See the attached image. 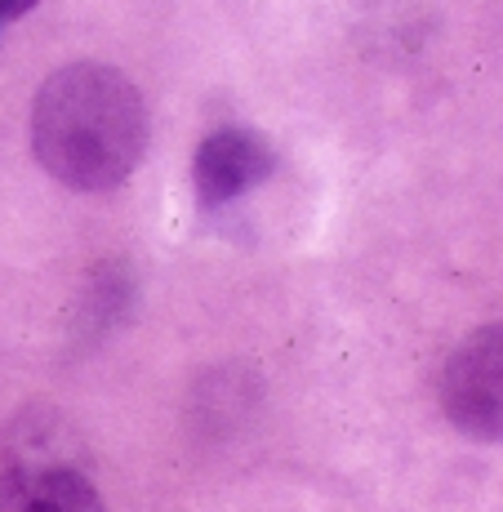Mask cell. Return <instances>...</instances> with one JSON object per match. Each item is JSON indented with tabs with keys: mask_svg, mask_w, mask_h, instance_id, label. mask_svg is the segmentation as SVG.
<instances>
[{
	"mask_svg": "<svg viewBox=\"0 0 503 512\" xmlns=\"http://www.w3.org/2000/svg\"><path fill=\"white\" fill-rule=\"evenodd\" d=\"M0 512H103L90 477L63 464L0 472Z\"/></svg>",
	"mask_w": 503,
	"mask_h": 512,
	"instance_id": "4",
	"label": "cell"
},
{
	"mask_svg": "<svg viewBox=\"0 0 503 512\" xmlns=\"http://www.w3.org/2000/svg\"><path fill=\"white\" fill-rule=\"evenodd\" d=\"M32 147L63 187L107 192L130 179L147 147L143 98L116 67H58L36 94Z\"/></svg>",
	"mask_w": 503,
	"mask_h": 512,
	"instance_id": "1",
	"label": "cell"
},
{
	"mask_svg": "<svg viewBox=\"0 0 503 512\" xmlns=\"http://www.w3.org/2000/svg\"><path fill=\"white\" fill-rule=\"evenodd\" d=\"M437 397L472 441H503V326H481L450 352Z\"/></svg>",
	"mask_w": 503,
	"mask_h": 512,
	"instance_id": "2",
	"label": "cell"
},
{
	"mask_svg": "<svg viewBox=\"0 0 503 512\" xmlns=\"http://www.w3.org/2000/svg\"><path fill=\"white\" fill-rule=\"evenodd\" d=\"M272 143L254 130H214L196 147L192 179L201 205H228L272 174Z\"/></svg>",
	"mask_w": 503,
	"mask_h": 512,
	"instance_id": "3",
	"label": "cell"
},
{
	"mask_svg": "<svg viewBox=\"0 0 503 512\" xmlns=\"http://www.w3.org/2000/svg\"><path fill=\"white\" fill-rule=\"evenodd\" d=\"M0 32H5V23H0Z\"/></svg>",
	"mask_w": 503,
	"mask_h": 512,
	"instance_id": "6",
	"label": "cell"
},
{
	"mask_svg": "<svg viewBox=\"0 0 503 512\" xmlns=\"http://www.w3.org/2000/svg\"><path fill=\"white\" fill-rule=\"evenodd\" d=\"M32 5H41V0H0V23H9V18H23Z\"/></svg>",
	"mask_w": 503,
	"mask_h": 512,
	"instance_id": "5",
	"label": "cell"
}]
</instances>
